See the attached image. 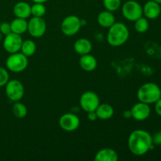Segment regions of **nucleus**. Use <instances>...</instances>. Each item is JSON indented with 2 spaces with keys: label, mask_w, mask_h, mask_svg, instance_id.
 <instances>
[{
  "label": "nucleus",
  "mask_w": 161,
  "mask_h": 161,
  "mask_svg": "<svg viewBox=\"0 0 161 161\" xmlns=\"http://www.w3.org/2000/svg\"><path fill=\"white\" fill-rule=\"evenodd\" d=\"M13 113L14 116L18 119H23L28 114V108L23 103L19 102H15L14 105H13Z\"/></svg>",
  "instance_id": "nucleus-22"
},
{
  "label": "nucleus",
  "mask_w": 161,
  "mask_h": 161,
  "mask_svg": "<svg viewBox=\"0 0 161 161\" xmlns=\"http://www.w3.org/2000/svg\"><path fill=\"white\" fill-rule=\"evenodd\" d=\"M31 14L33 17H42L46 14V7L43 3H35L31 6Z\"/></svg>",
  "instance_id": "nucleus-24"
},
{
  "label": "nucleus",
  "mask_w": 161,
  "mask_h": 161,
  "mask_svg": "<svg viewBox=\"0 0 161 161\" xmlns=\"http://www.w3.org/2000/svg\"><path fill=\"white\" fill-rule=\"evenodd\" d=\"M124 116L125 118H130L131 117V113H130V110H127V111L124 112Z\"/></svg>",
  "instance_id": "nucleus-31"
},
{
  "label": "nucleus",
  "mask_w": 161,
  "mask_h": 161,
  "mask_svg": "<svg viewBox=\"0 0 161 161\" xmlns=\"http://www.w3.org/2000/svg\"><path fill=\"white\" fill-rule=\"evenodd\" d=\"M97 118L102 120H106L113 117L114 109L109 104H100L95 110Z\"/></svg>",
  "instance_id": "nucleus-19"
},
{
  "label": "nucleus",
  "mask_w": 161,
  "mask_h": 161,
  "mask_svg": "<svg viewBox=\"0 0 161 161\" xmlns=\"http://www.w3.org/2000/svg\"><path fill=\"white\" fill-rule=\"evenodd\" d=\"M153 144L160 146L161 145V131H158L154 134L153 136H152Z\"/></svg>",
  "instance_id": "nucleus-28"
},
{
  "label": "nucleus",
  "mask_w": 161,
  "mask_h": 161,
  "mask_svg": "<svg viewBox=\"0 0 161 161\" xmlns=\"http://www.w3.org/2000/svg\"><path fill=\"white\" fill-rule=\"evenodd\" d=\"M97 23L100 26L103 28H108L116 22L115 17L113 12L108 10H105L101 12L97 16Z\"/></svg>",
  "instance_id": "nucleus-18"
},
{
  "label": "nucleus",
  "mask_w": 161,
  "mask_h": 161,
  "mask_svg": "<svg viewBox=\"0 0 161 161\" xmlns=\"http://www.w3.org/2000/svg\"><path fill=\"white\" fill-rule=\"evenodd\" d=\"M81 26V20L77 16L70 15L63 20L61 25V30L65 36H72L79 32Z\"/></svg>",
  "instance_id": "nucleus-7"
},
{
  "label": "nucleus",
  "mask_w": 161,
  "mask_h": 161,
  "mask_svg": "<svg viewBox=\"0 0 161 161\" xmlns=\"http://www.w3.org/2000/svg\"><path fill=\"white\" fill-rule=\"evenodd\" d=\"M153 1H155V2H157V3H159V4H161V0H153Z\"/></svg>",
  "instance_id": "nucleus-33"
},
{
  "label": "nucleus",
  "mask_w": 161,
  "mask_h": 161,
  "mask_svg": "<svg viewBox=\"0 0 161 161\" xmlns=\"http://www.w3.org/2000/svg\"><path fill=\"white\" fill-rule=\"evenodd\" d=\"M127 145L130 152L135 156H143L153 149L152 136L144 130H135L129 135Z\"/></svg>",
  "instance_id": "nucleus-1"
},
{
  "label": "nucleus",
  "mask_w": 161,
  "mask_h": 161,
  "mask_svg": "<svg viewBox=\"0 0 161 161\" xmlns=\"http://www.w3.org/2000/svg\"><path fill=\"white\" fill-rule=\"evenodd\" d=\"M9 80V75L7 70L3 67H0V87L5 86Z\"/></svg>",
  "instance_id": "nucleus-26"
},
{
  "label": "nucleus",
  "mask_w": 161,
  "mask_h": 161,
  "mask_svg": "<svg viewBox=\"0 0 161 161\" xmlns=\"http://www.w3.org/2000/svg\"><path fill=\"white\" fill-rule=\"evenodd\" d=\"M35 3H47L48 0H32Z\"/></svg>",
  "instance_id": "nucleus-32"
},
{
  "label": "nucleus",
  "mask_w": 161,
  "mask_h": 161,
  "mask_svg": "<svg viewBox=\"0 0 161 161\" xmlns=\"http://www.w3.org/2000/svg\"><path fill=\"white\" fill-rule=\"evenodd\" d=\"M119 159L118 153L113 149L105 148L99 150L96 153L95 161H117Z\"/></svg>",
  "instance_id": "nucleus-14"
},
{
  "label": "nucleus",
  "mask_w": 161,
  "mask_h": 161,
  "mask_svg": "<svg viewBox=\"0 0 161 161\" xmlns=\"http://www.w3.org/2000/svg\"><path fill=\"white\" fill-rule=\"evenodd\" d=\"M87 117L91 121H95L96 119H97V114H96V112L94 111L87 113Z\"/></svg>",
  "instance_id": "nucleus-30"
},
{
  "label": "nucleus",
  "mask_w": 161,
  "mask_h": 161,
  "mask_svg": "<svg viewBox=\"0 0 161 161\" xmlns=\"http://www.w3.org/2000/svg\"><path fill=\"white\" fill-rule=\"evenodd\" d=\"M80 64V67L86 72H92L97 68V61L94 56L87 53V54L81 55Z\"/></svg>",
  "instance_id": "nucleus-17"
},
{
  "label": "nucleus",
  "mask_w": 161,
  "mask_h": 161,
  "mask_svg": "<svg viewBox=\"0 0 161 161\" xmlns=\"http://www.w3.org/2000/svg\"><path fill=\"white\" fill-rule=\"evenodd\" d=\"M149 21L146 17H140L135 21V29L139 33H145L149 29Z\"/></svg>",
  "instance_id": "nucleus-23"
},
{
  "label": "nucleus",
  "mask_w": 161,
  "mask_h": 161,
  "mask_svg": "<svg viewBox=\"0 0 161 161\" xmlns=\"http://www.w3.org/2000/svg\"><path fill=\"white\" fill-rule=\"evenodd\" d=\"M155 111L157 115L161 116V97L157 102H155Z\"/></svg>",
  "instance_id": "nucleus-29"
},
{
  "label": "nucleus",
  "mask_w": 161,
  "mask_h": 161,
  "mask_svg": "<svg viewBox=\"0 0 161 161\" xmlns=\"http://www.w3.org/2000/svg\"><path fill=\"white\" fill-rule=\"evenodd\" d=\"M5 91L8 98L12 102H19L24 97L25 88L21 82L17 80H11L5 86Z\"/></svg>",
  "instance_id": "nucleus-6"
},
{
  "label": "nucleus",
  "mask_w": 161,
  "mask_h": 161,
  "mask_svg": "<svg viewBox=\"0 0 161 161\" xmlns=\"http://www.w3.org/2000/svg\"><path fill=\"white\" fill-rule=\"evenodd\" d=\"M137 97L139 102L146 104H153L161 97L160 86L154 83H146L142 85L137 92Z\"/></svg>",
  "instance_id": "nucleus-3"
},
{
  "label": "nucleus",
  "mask_w": 161,
  "mask_h": 161,
  "mask_svg": "<svg viewBox=\"0 0 161 161\" xmlns=\"http://www.w3.org/2000/svg\"><path fill=\"white\" fill-rule=\"evenodd\" d=\"M103 5L106 10L115 12L121 6V0H103Z\"/></svg>",
  "instance_id": "nucleus-25"
},
{
  "label": "nucleus",
  "mask_w": 161,
  "mask_h": 161,
  "mask_svg": "<svg viewBox=\"0 0 161 161\" xmlns=\"http://www.w3.org/2000/svg\"><path fill=\"white\" fill-rule=\"evenodd\" d=\"M74 50L78 54L84 55L91 53L92 50V43L91 41L85 38L77 39L74 43Z\"/></svg>",
  "instance_id": "nucleus-16"
},
{
  "label": "nucleus",
  "mask_w": 161,
  "mask_h": 161,
  "mask_svg": "<svg viewBox=\"0 0 161 161\" xmlns=\"http://www.w3.org/2000/svg\"><path fill=\"white\" fill-rule=\"evenodd\" d=\"M1 35H2V34H1V33H0V39H1Z\"/></svg>",
  "instance_id": "nucleus-34"
},
{
  "label": "nucleus",
  "mask_w": 161,
  "mask_h": 161,
  "mask_svg": "<svg viewBox=\"0 0 161 161\" xmlns=\"http://www.w3.org/2000/svg\"><path fill=\"white\" fill-rule=\"evenodd\" d=\"M12 32L11 31V26L10 23L9 22H3L0 25V33L4 36H6L9 33Z\"/></svg>",
  "instance_id": "nucleus-27"
},
{
  "label": "nucleus",
  "mask_w": 161,
  "mask_h": 161,
  "mask_svg": "<svg viewBox=\"0 0 161 161\" xmlns=\"http://www.w3.org/2000/svg\"><path fill=\"white\" fill-rule=\"evenodd\" d=\"M130 32L127 27L122 22H115L108 28L107 42L112 47H120L128 39Z\"/></svg>",
  "instance_id": "nucleus-2"
},
{
  "label": "nucleus",
  "mask_w": 161,
  "mask_h": 161,
  "mask_svg": "<svg viewBox=\"0 0 161 161\" xmlns=\"http://www.w3.org/2000/svg\"><path fill=\"white\" fill-rule=\"evenodd\" d=\"M47 31V23L42 17H32L28 22V31L34 38H40Z\"/></svg>",
  "instance_id": "nucleus-10"
},
{
  "label": "nucleus",
  "mask_w": 161,
  "mask_h": 161,
  "mask_svg": "<svg viewBox=\"0 0 161 161\" xmlns=\"http://www.w3.org/2000/svg\"><path fill=\"white\" fill-rule=\"evenodd\" d=\"M130 113H131V117H133L135 120L143 121L149 117L151 108L149 104L139 102L132 107Z\"/></svg>",
  "instance_id": "nucleus-12"
},
{
  "label": "nucleus",
  "mask_w": 161,
  "mask_h": 161,
  "mask_svg": "<svg viewBox=\"0 0 161 161\" xmlns=\"http://www.w3.org/2000/svg\"><path fill=\"white\" fill-rule=\"evenodd\" d=\"M122 14L127 20L135 21L143 16V9L138 2L129 0L123 5Z\"/></svg>",
  "instance_id": "nucleus-5"
},
{
  "label": "nucleus",
  "mask_w": 161,
  "mask_h": 161,
  "mask_svg": "<svg viewBox=\"0 0 161 161\" xmlns=\"http://www.w3.org/2000/svg\"><path fill=\"white\" fill-rule=\"evenodd\" d=\"M142 9L145 17L147 19H150V20L157 19L161 13L160 5L153 0L148 1L145 4Z\"/></svg>",
  "instance_id": "nucleus-13"
},
{
  "label": "nucleus",
  "mask_w": 161,
  "mask_h": 161,
  "mask_svg": "<svg viewBox=\"0 0 161 161\" xmlns=\"http://www.w3.org/2000/svg\"><path fill=\"white\" fill-rule=\"evenodd\" d=\"M11 31L18 35H22L28 31V21L26 19L16 17L10 23Z\"/></svg>",
  "instance_id": "nucleus-20"
},
{
  "label": "nucleus",
  "mask_w": 161,
  "mask_h": 161,
  "mask_svg": "<svg viewBox=\"0 0 161 161\" xmlns=\"http://www.w3.org/2000/svg\"><path fill=\"white\" fill-rule=\"evenodd\" d=\"M22 42H23V39H22L20 35L10 32L5 36L3 43V48L7 53H10V54L17 53L20 50Z\"/></svg>",
  "instance_id": "nucleus-9"
},
{
  "label": "nucleus",
  "mask_w": 161,
  "mask_h": 161,
  "mask_svg": "<svg viewBox=\"0 0 161 161\" xmlns=\"http://www.w3.org/2000/svg\"><path fill=\"white\" fill-rule=\"evenodd\" d=\"M14 14L16 17L28 18L31 15V6L26 2H18L14 6Z\"/></svg>",
  "instance_id": "nucleus-15"
},
{
  "label": "nucleus",
  "mask_w": 161,
  "mask_h": 161,
  "mask_svg": "<svg viewBox=\"0 0 161 161\" xmlns=\"http://www.w3.org/2000/svg\"><path fill=\"white\" fill-rule=\"evenodd\" d=\"M28 64V57L22 53H11L6 61V66L12 72H21L27 69Z\"/></svg>",
  "instance_id": "nucleus-4"
},
{
  "label": "nucleus",
  "mask_w": 161,
  "mask_h": 161,
  "mask_svg": "<svg viewBox=\"0 0 161 161\" xmlns=\"http://www.w3.org/2000/svg\"><path fill=\"white\" fill-rule=\"evenodd\" d=\"M80 104L83 111L86 113L94 112L100 105V99L96 93L93 91H86L80 97Z\"/></svg>",
  "instance_id": "nucleus-8"
},
{
  "label": "nucleus",
  "mask_w": 161,
  "mask_h": 161,
  "mask_svg": "<svg viewBox=\"0 0 161 161\" xmlns=\"http://www.w3.org/2000/svg\"><path fill=\"white\" fill-rule=\"evenodd\" d=\"M20 51L28 58L31 57L33 54H35L36 51V44L35 43L34 41L31 39L23 41L21 47H20Z\"/></svg>",
  "instance_id": "nucleus-21"
},
{
  "label": "nucleus",
  "mask_w": 161,
  "mask_h": 161,
  "mask_svg": "<svg viewBox=\"0 0 161 161\" xmlns=\"http://www.w3.org/2000/svg\"><path fill=\"white\" fill-rule=\"evenodd\" d=\"M59 126L62 130L67 132H72L77 130L80 125V119L73 113H65L59 119Z\"/></svg>",
  "instance_id": "nucleus-11"
}]
</instances>
